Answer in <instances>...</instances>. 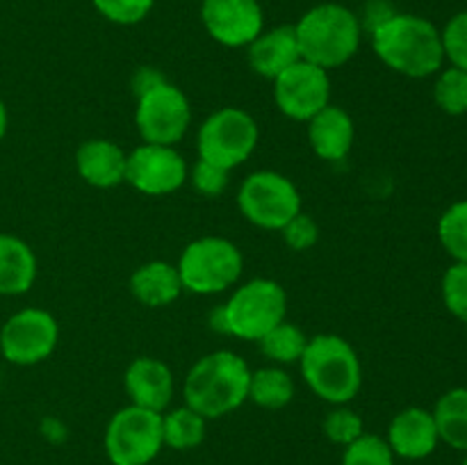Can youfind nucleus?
Segmentation results:
<instances>
[{
	"label": "nucleus",
	"mask_w": 467,
	"mask_h": 465,
	"mask_svg": "<svg viewBox=\"0 0 467 465\" xmlns=\"http://www.w3.org/2000/svg\"><path fill=\"white\" fill-rule=\"evenodd\" d=\"M324 433L328 440L337 442V445H349L356 438L363 436V419L349 408H336L327 415L324 419Z\"/></svg>",
	"instance_id": "obj_32"
},
{
	"label": "nucleus",
	"mask_w": 467,
	"mask_h": 465,
	"mask_svg": "<svg viewBox=\"0 0 467 465\" xmlns=\"http://www.w3.org/2000/svg\"><path fill=\"white\" fill-rule=\"evenodd\" d=\"M463 465H467V456H465V460H463Z\"/></svg>",
	"instance_id": "obj_36"
},
{
	"label": "nucleus",
	"mask_w": 467,
	"mask_h": 465,
	"mask_svg": "<svg viewBox=\"0 0 467 465\" xmlns=\"http://www.w3.org/2000/svg\"><path fill=\"white\" fill-rule=\"evenodd\" d=\"M162 445V415L135 404L114 413L105 431V451L114 465L150 463Z\"/></svg>",
	"instance_id": "obj_7"
},
{
	"label": "nucleus",
	"mask_w": 467,
	"mask_h": 465,
	"mask_svg": "<svg viewBox=\"0 0 467 465\" xmlns=\"http://www.w3.org/2000/svg\"><path fill=\"white\" fill-rule=\"evenodd\" d=\"M5 132H7V108H5L3 98H0V140L5 137Z\"/></svg>",
	"instance_id": "obj_35"
},
{
	"label": "nucleus",
	"mask_w": 467,
	"mask_h": 465,
	"mask_svg": "<svg viewBox=\"0 0 467 465\" xmlns=\"http://www.w3.org/2000/svg\"><path fill=\"white\" fill-rule=\"evenodd\" d=\"M130 290L141 304L158 308L176 301L182 292L181 274L169 263H149L137 269L130 278Z\"/></svg>",
	"instance_id": "obj_21"
},
{
	"label": "nucleus",
	"mask_w": 467,
	"mask_h": 465,
	"mask_svg": "<svg viewBox=\"0 0 467 465\" xmlns=\"http://www.w3.org/2000/svg\"><path fill=\"white\" fill-rule=\"evenodd\" d=\"M100 16L119 26H135L144 21L155 0H91Z\"/></svg>",
	"instance_id": "obj_29"
},
{
	"label": "nucleus",
	"mask_w": 467,
	"mask_h": 465,
	"mask_svg": "<svg viewBox=\"0 0 467 465\" xmlns=\"http://www.w3.org/2000/svg\"><path fill=\"white\" fill-rule=\"evenodd\" d=\"M251 369L233 351L203 356L185 378V401L203 418H222L249 397Z\"/></svg>",
	"instance_id": "obj_2"
},
{
	"label": "nucleus",
	"mask_w": 467,
	"mask_h": 465,
	"mask_svg": "<svg viewBox=\"0 0 467 465\" xmlns=\"http://www.w3.org/2000/svg\"><path fill=\"white\" fill-rule=\"evenodd\" d=\"M342 465H395V454L388 440L372 433H363L347 445Z\"/></svg>",
	"instance_id": "obj_28"
},
{
	"label": "nucleus",
	"mask_w": 467,
	"mask_h": 465,
	"mask_svg": "<svg viewBox=\"0 0 467 465\" xmlns=\"http://www.w3.org/2000/svg\"><path fill=\"white\" fill-rule=\"evenodd\" d=\"M242 214L269 231H283L301 212V196L290 178L276 171H255L242 182L237 194Z\"/></svg>",
	"instance_id": "obj_9"
},
{
	"label": "nucleus",
	"mask_w": 467,
	"mask_h": 465,
	"mask_svg": "<svg viewBox=\"0 0 467 465\" xmlns=\"http://www.w3.org/2000/svg\"><path fill=\"white\" fill-rule=\"evenodd\" d=\"M372 46L386 67L409 78H427L445 62L441 30L415 14H390L372 27Z\"/></svg>",
	"instance_id": "obj_1"
},
{
	"label": "nucleus",
	"mask_w": 467,
	"mask_h": 465,
	"mask_svg": "<svg viewBox=\"0 0 467 465\" xmlns=\"http://www.w3.org/2000/svg\"><path fill=\"white\" fill-rule=\"evenodd\" d=\"M192 182L205 196H219L228 187V169L199 160L192 171Z\"/></svg>",
	"instance_id": "obj_33"
},
{
	"label": "nucleus",
	"mask_w": 467,
	"mask_h": 465,
	"mask_svg": "<svg viewBox=\"0 0 467 465\" xmlns=\"http://www.w3.org/2000/svg\"><path fill=\"white\" fill-rule=\"evenodd\" d=\"M126 392L140 408L162 413L173 397L171 369L155 358H137L126 369Z\"/></svg>",
	"instance_id": "obj_16"
},
{
	"label": "nucleus",
	"mask_w": 467,
	"mask_h": 465,
	"mask_svg": "<svg viewBox=\"0 0 467 465\" xmlns=\"http://www.w3.org/2000/svg\"><path fill=\"white\" fill-rule=\"evenodd\" d=\"M201 18L208 35L231 48L249 46L265 23L258 0H203Z\"/></svg>",
	"instance_id": "obj_14"
},
{
	"label": "nucleus",
	"mask_w": 467,
	"mask_h": 465,
	"mask_svg": "<svg viewBox=\"0 0 467 465\" xmlns=\"http://www.w3.org/2000/svg\"><path fill=\"white\" fill-rule=\"evenodd\" d=\"M164 445L173 450H192L205 438V418L192 410L190 406L171 410L162 418Z\"/></svg>",
	"instance_id": "obj_23"
},
{
	"label": "nucleus",
	"mask_w": 467,
	"mask_h": 465,
	"mask_svg": "<svg viewBox=\"0 0 467 465\" xmlns=\"http://www.w3.org/2000/svg\"><path fill=\"white\" fill-rule=\"evenodd\" d=\"M59 328L41 308L18 310L0 331V351L14 365H35L48 358L57 345Z\"/></svg>",
	"instance_id": "obj_11"
},
{
	"label": "nucleus",
	"mask_w": 467,
	"mask_h": 465,
	"mask_svg": "<svg viewBox=\"0 0 467 465\" xmlns=\"http://www.w3.org/2000/svg\"><path fill=\"white\" fill-rule=\"evenodd\" d=\"M301 59L319 68L349 62L360 46V21L349 7L337 3L315 5L295 26Z\"/></svg>",
	"instance_id": "obj_3"
},
{
	"label": "nucleus",
	"mask_w": 467,
	"mask_h": 465,
	"mask_svg": "<svg viewBox=\"0 0 467 465\" xmlns=\"http://www.w3.org/2000/svg\"><path fill=\"white\" fill-rule=\"evenodd\" d=\"M442 36V50H445V59H450L451 67L463 68L467 71V9L459 12L447 21L445 30L441 32Z\"/></svg>",
	"instance_id": "obj_31"
},
{
	"label": "nucleus",
	"mask_w": 467,
	"mask_h": 465,
	"mask_svg": "<svg viewBox=\"0 0 467 465\" xmlns=\"http://www.w3.org/2000/svg\"><path fill=\"white\" fill-rule=\"evenodd\" d=\"M308 140L322 160H342L354 144V121L340 108L327 105L308 121Z\"/></svg>",
	"instance_id": "obj_18"
},
{
	"label": "nucleus",
	"mask_w": 467,
	"mask_h": 465,
	"mask_svg": "<svg viewBox=\"0 0 467 465\" xmlns=\"http://www.w3.org/2000/svg\"><path fill=\"white\" fill-rule=\"evenodd\" d=\"M438 436L454 450L467 451V388H454L438 399L436 410Z\"/></svg>",
	"instance_id": "obj_22"
},
{
	"label": "nucleus",
	"mask_w": 467,
	"mask_h": 465,
	"mask_svg": "<svg viewBox=\"0 0 467 465\" xmlns=\"http://www.w3.org/2000/svg\"><path fill=\"white\" fill-rule=\"evenodd\" d=\"M433 98L442 112L459 117L467 112V71L463 68H447L438 76L436 87H433Z\"/></svg>",
	"instance_id": "obj_27"
},
{
	"label": "nucleus",
	"mask_w": 467,
	"mask_h": 465,
	"mask_svg": "<svg viewBox=\"0 0 467 465\" xmlns=\"http://www.w3.org/2000/svg\"><path fill=\"white\" fill-rule=\"evenodd\" d=\"M295 383L283 369L265 367L251 374L249 397L263 408H283L292 401Z\"/></svg>",
	"instance_id": "obj_24"
},
{
	"label": "nucleus",
	"mask_w": 467,
	"mask_h": 465,
	"mask_svg": "<svg viewBox=\"0 0 467 465\" xmlns=\"http://www.w3.org/2000/svg\"><path fill=\"white\" fill-rule=\"evenodd\" d=\"M287 294L276 281L255 278L242 285L217 313V328L242 340H260L285 322Z\"/></svg>",
	"instance_id": "obj_5"
},
{
	"label": "nucleus",
	"mask_w": 467,
	"mask_h": 465,
	"mask_svg": "<svg viewBox=\"0 0 467 465\" xmlns=\"http://www.w3.org/2000/svg\"><path fill=\"white\" fill-rule=\"evenodd\" d=\"M190 121V103L178 87L158 80L149 89L140 91L135 123L146 144L173 146L182 140Z\"/></svg>",
	"instance_id": "obj_10"
},
{
	"label": "nucleus",
	"mask_w": 467,
	"mask_h": 465,
	"mask_svg": "<svg viewBox=\"0 0 467 465\" xmlns=\"http://www.w3.org/2000/svg\"><path fill=\"white\" fill-rule=\"evenodd\" d=\"M442 299L450 313L467 324V263H456L442 278Z\"/></svg>",
	"instance_id": "obj_30"
},
{
	"label": "nucleus",
	"mask_w": 467,
	"mask_h": 465,
	"mask_svg": "<svg viewBox=\"0 0 467 465\" xmlns=\"http://www.w3.org/2000/svg\"><path fill=\"white\" fill-rule=\"evenodd\" d=\"M438 442H441V436H438L433 413L418 406L397 413L388 429V445L392 454L401 459H427L436 451Z\"/></svg>",
	"instance_id": "obj_15"
},
{
	"label": "nucleus",
	"mask_w": 467,
	"mask_h": 465,
	"mask_svg": "<svg viewBox=\"0 0 467 465\" xmlns=\"http://www.w3.org/2000/svg\"><path fill=\"white\" fill-rule=\"evenodd\" d=\"M78 171L94 187H117L126 181L128 155L114 141L91 140L78 149Z\"/></svg>",
	"instance_id": "obj_19"
},
{
	"label": "nucleus",
	"mask_w": 467,
	"mask_h": 465,
	"mask_svg": "<svg viewBox=\"0 0 467 465\" xmlns=\"http://www.w3.org/2000/svg\"><path fill=\"white\" fill-rule=\"evenodd\" d=\"M258 342L263 354L276 360V363H296L304 356L306 345H308L304 331L299 326H295V324L287 322H281L278 326H274Z\"/></svg>",
	"instance_id": "obj_25"
},
{
	"label": "nucleus",
	"mask_w": 467,
	"mask_h": 465,
	"mask_svg": "<svg viewBox=\"0 0 467 465\" xmlns=\"http://www.w3.org/2000/svg\"><path fill=\"white\" fill-rule=\"evenodd\" d=\"M438 237L456 263H467V201L445 210L438 223Z\"/></svg>",
	"instance_id": "obj_26"
},
{
	"label": "nucleus",
	"mask_w": 467,
	"mask_h": 465,
	"mask_svg": "<svg viewBox=\"0 0 467 465\" xmlns=\"http://www.w3.org/2000/svg\"><path fill=\"white\" fill-rule=\"evenodd\" d=\"M274 82H276L274 85L276 105L285 117L310 121L328 105V96H331L328 73L306 59L292 64Z\"/></svg>",
	"instance_id": "obj_12"
},
{
	"label": "nucleus",
	"mask_w": 467,
	"mask_h": 465,
	"mask_svg": "<svg viewBox=\"0 0 467 465\" xmlns=\"http://www.w3.org/2000/svg\"><path fill=\"white\" fill-rule=\"evenodd\" d=\"M299 363L310 390L324 401L347 404L358 395L363 383L360 360L354 346L340 336H317L308 340Z\"/></svg>",
	"instance_id": "obj_4"
},
{
	"label": "nucleus",
	"mask_w": 467,
	"mask_h": 465,
	"mask_svg": "<svg viewBox=\"0 0 467 465\" xmlns=\"http://www.w3.org/2000/svg\"><path fill=\"white\" fill-rule=\"evenodd\" d=\"M255 144L258 126L249 112L237 108L210 114L199 130V158L228 171L246 162Z\"/></svg>",
	"instance_id": "obj_8"
},
{
	"label": "nucleus",
	"mask_w": 467,
	"mask_h": 465,
	"mask_svg": "<svg viewBox=\"0 0 467 465\" xmlns=\"http://www.w3.org/2000/svg\"><path fill=\"white\" fill-rule=\"evenodd\" d=\"M187 164L173 146L144 144L128 155L126 181L149 196L171 194L185 182Z\"/></svg>",
	"instance_id": "obj_13"
},
{
	"label": "nucleus",
	"mask_w": 467,
	"mask_h": 465,
	"mask_svg": "<svg viewBox=\"0 0 467 465\" xmlns=\"http://www.w3.org/2000/svg\"><path fill=\"white\" fill-rule=\"evenodd\" d=\"M182 290L214 294L231 287L242 274V253L223 237H201L182 251L178 260Z\"/></svg>",
	"instance_id": "obj_6"
},
{
	"label": "nucleus",
	"mask_w": 467,
	"mask_h": 465,
	"mask_svg": "<svg viewBox=\"0 0 467 465\" xmlns=\"http://www.w3.org/2000/svg\"><path fill=\"white\" fill-rule=\"evenodd\" d=\"M317 223L308 217V214H296L292 222H287V226L283 228V235L285 242L295 251H306L317 242Z\"/></svg>",
	"instance_id": "obj_34"
},
{
	"label": "nucleus",
	"mask_w": 467,
	"mask_h": 465,
	"mask_svg": "<svg viewBox=\"0 0 467 465\" xmlns=\"http://www.w3.org/2000/svg\"><path fill=\"white\" fill-rule=\"evenodd\" d=\"M301 59L299 44H296L295 26L274 27L269 32H260L249 44V64L263 78L276 80L285 68Z\"/></svg>",
	"instance_id": "obj_17"
},
{
	"label": "nucleus",
	"mask_w": 467,
	"mask_h": 465,
	"mask_svg": "<svg viewBox=\"0 0 467 465\" xmlns=\"http://www.w3.org/2000/svg\"><path fill=\"white\" fill-rule=\"evenodd\" d=\"M36 278V258L18 237L0 232V294H23Z\"/></svg>",
	"instance_id": "obj_20"
}]
</instances>
